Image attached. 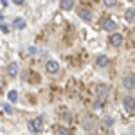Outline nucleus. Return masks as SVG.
<instances>
[{
  "label": "nucleus",
  "mask_w": 135,
  "mask_h": 135,
  "mask_svg": "<svg viewBox=\"0 0 135 135\" xmlns=\"http://www.w3.org/2000/svg\"><path fill=\"white\" fill-rule=\"evenodd\" d=\"M123 106L126 108V112L133 114V112H135V99H133V97H130V95H126L124 99H123Z\"/></svg>",
  "instance_id": "3"
},
{
  "label": "nucleus",
  "mask_w": 135,
  "mask_h": 135,
  "mask_svg": "<svg viewBox=\"0 0 135 135\" xmlns=\"http://www.w3.org/2000/svg\"><path fill=\"white\" fill-rule=\"evenodd\" d=\"M27 126H29V130L31 132H42V128H43V123H42V119H31L29 123H27Z\"/></svg>",
  "instance_id": "2"
},
{
  "label": "nucleus",
  "mask_w": 135,
  "mask_h": 135,
  "mask_svg": "<svg viewBox=\"0 0 135 135\" xmlns=\"http://www.w3.org/2000/svg\"><path fill=\"white\" fill-rule=\"evenodd\" d=\"M45 70L49 74H54L60 70V65H58V61H54V60H49V61L45 63Z\"/></svg>",
  "instance_id": "6"
},
{
  "label": "nucleus",
  "mask_w": 135,
  "mask_h": 135,
  "mask_svg": "<svg viewBox=\"0 0 135 135\" xmlns=\"http://www.w3.org/2000/svg\"><path fill=\"white\" fill-rule=\"evenodd\" d=\"M7 97H9V101H11V103H15V101L18 99V92H16V90H11V92L7 94Z\"/></svg>",
  "instance_id": "14"
},
{
  "label": "nucleus",
  "mask_w": 135,
  "mask_h": 135,
  "mask_svg": "<svg viewBox=\"0 0 135 135\" xmlns=\"http://www.w3.org/2000/svg\"><path fill=\"white\" fill-rule=\"evenodd\" d=\"M2 110H4L6 114H13V108H11L9 103H2Z\"/></svg>",
  "instance_id": "16"
},
{
  "label": "nucleus",
  "mask_w": 135,
  "mask_h": 135,
  "mask_svg": "<svg viewBox=\"0 0 135 135\" xmlns=\"http://www.w3.org/2000/svg\"><path fill=\"white\" fill-rule=\"evenodd\" d=\"M95 65H97V67H106V65H108V58H106V56H97V58H95Z\"/></svg>",
  "instance_id": "11"
},
{
  "label": "nucleus",
  "mask_w": 135,
  "mask_h": 135,
  "mask_svg": "<svg viewBox=\"0 0 135 135\" xmlns=\"http://www.w3.org/2000/svg\"><path fill=\"white\" fill-rule=\"evenodd\" d=\"M108 92H110V88L106 86V85H97V88H95V94L103 99V97H106L108 95Z\"/></svg>",
  "instance_id": "8"
},
{
  "label": "nucleus",
  "mask_w": 135,
  "mask_h": 135,
  "mask_svg": "<svg viewBox=\"0 0 135 135\" xmlns=\"http://www.w3.org/2000/svg\"><path fill=\"white\" fill-rule=\"evenodd\" d=\"M123 42H124L123 34H119V32H112V34H110V45H114V47H121Z\"/></svg>",
  "instance_id": "5"
},
{
  "label": "nucleus",
  "mask_w": 135,
  "mask_h": 135,
  "mask_svg": "<svg viewBox=\"0 0 135 135\" xmlns=\"http://www.w3.org/2000/svg\"><path fill=\"white\" fill-rule=\"evenodd\" d=\"M124 18H126V22L133 23V22H135V7H130V9H126V13H124Z\"/></svg>",
  "instance_id": "9"
},
{
  "label": "nucleus",
  "mask_w": 135,
  "mask_h": 135,
  "mask_svg": "<svg viewBox=\"0 0 135 135\" xmlns=\"http://www.w3.org/2000/svg\"><path fill=\"white\" fill-rule=\"evenodd\" d=\"M101 27H103L104 31H115V29H117V23H115L112 18L104 16L103 20H101Z\"/></svg>",
  "instance_id": "1"
},
{
  "label": "nucleus",
  "mask_w": 135,
  "mask_h": 135,
  "mask_svg": "<svg viewBox=\"0 0 135 135\" xmlns=\"http://www.w3.org/2000/svg\"><path fill=\"white\" fill-rule=\"evenodd\" d=\"M7 74H9L11 78H15V76L18 74V65H16V63H9V65H7Z\"/></svg>",
  "instance_id": "10"
},
{
  "label": "nucleus",
  "mask_w": 135,
  "mask_h": 135,
  "mask_svg": "<svg viewBox=\"0 0 135 135\" xmlns=\"http://www.w3.org/2000/svg\"><path fill=\"white\" fill-rule=\"evenodd\" d=\"M60 6H61V9L70 11L74 7V2H72V0H63V2H60Z\"/></svg>",
  "instance_id": "12"
},
{
  "label": "nucleus",
  "mask_w": 135,
  "mask_h": 135,
  "mask_svg": "<svg viewBox=\"0 0 135 135\" xmlns=\"http://www.w3.org/2000/svg\"><path fill=\"white\" fill-rule=\"evenodd\" d=\"M123 86L128 88V90H133L135 88V76L133 74H128V76L123 78Z\"/></svg>",
  "instance_id": "4"
},
{
  "label": "nucleus",
  "mask_w": 135,
  "mask_h": 135,
  "mask_svg": "<svg viewBox=\"0 0 135 135\" xmlns=\"http://www.w3.org/2000/svg\"><path fill=\"white\" fill-rule=\"evenodd\" d=\"M78 15H79V18L85 20V22H90V18H92V13H90L88 7H79V9H78Z\"/></svg>",
  "instance_id": "7"
},
{
  "label": "nucleus",
  "mask_w": 135,
  "mask_h": 135,
  "mask_svg": "<svg viewBox=\"0 0 135 135\" xmlns=\"http://www.w3.org/2000/svg\"><path fill=\"white\" fill-rule=\"evenodd\" d=\"M103 124L104 126H112V124H114V119H112V117H104V119H103Z\"/></svg>",
  "instance_id": "17"
},
{
  "label": "nucleus",
  "mask_w": 135,
  "mask_h": 135,
  "mask_svg": "<svg viewBox=\"0 0 135 135\" xmlns=\"http://www.w3.org/2000/svg\"><path fill=\"white\" fill-rule=\"evenodd\" d=\"M15 27H16V29H25V20H22V18H16V20H15Z\"/></svg>",
  "instance_id": "13"
},
{
  "label": "nucleus",
  "mask_w": 135,
  "mask_h": 135,
  "mask_svg": "<svg viewBox=\"0 0 135 135\" xmlns=\"http://www.w3.org/2000/svg\"><path fill=\"white\" fill-rule=\"evenodd\" d=\"M2 32H4V34H7V32H9V27H7V23H6L4 20H2Z\"/></svg>",
  "instance_id": "18"
},
{
  "label": "nucleus",
  "mask_w": 135,
  "mask_h": 135,
  "mask_svg": "<svg viewBox=\"0 0 135 135\" xmlns=\"http://www.w3.org/2000/svg\"><path fill=\"white\" fill-rule=\"evenodd\" d=\"M115 4H117L115 0H106V2H104V6H106V7H114Z\"/></svg>",
  "instance_id": "19"
},
{
  "label": "nucleus",
  "mask_w": 135,
  "mask_h": 135,
  "mask_svg": "<svg viewBox=\"0 0 135 135\" xmlns=\"http://www.w3.org/2000/svg\"><path fill=\"white\" fill-rule=\"evenodd\" d=\"M88 135H92V133H88Z\"/></svg>",
  "instance_id": "20"
},
{
  "label": "nucleus",
  "mask_w": 135,
  "mask_h": 135,
  "mask_svg": "<svg viewBox=\"0 0 135 135\" xmlns=\"http://www.w3.org/2000/svg\"><path fill=\"white\" fill-rule=\"evenodd\" d=\"M54 135H69V130H67V128H63V126H58Z\"/></svg>",
  "instance_id": "15"
}]
</instances>
